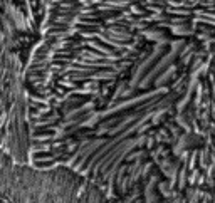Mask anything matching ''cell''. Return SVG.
Instances as JSON below:
<instances>
[{
	"label": "cell",
	"instance_id": "obj_2",
	"mask_svg": "<svg viewBox=\"0 0 215 203\" xmlns=\"http://www.w3.org/2000/svg\"><path fill=\"white\" fill-rule=\"evenodd\" d=\"M19 161H15L7 151L0 148V203L10 201L12 186L15 181Z\"/></svg>",
	"mask_w": 215,
	"mask_h": 203
},
{
	"label": "cell",
	"instance_id": "obj_1",
	"mask_svg": "<svg viewBox=\"0 0 215 203\" xmlns=\"http://www.w3.org/2000/svg\"><path fill=\"white\" fill-rule=\"evenodd\" d=\"M8 203H108L94 181L66 165L19 163Z\"/></svg>",
	"mask_w": 215,
	"mask_h": 203
}]
</instances>
